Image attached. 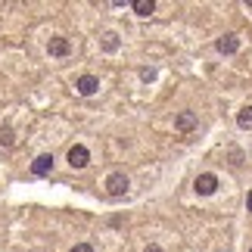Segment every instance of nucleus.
Instances as JSON below:
<instances>
[{"label":"nucleus","instance_id":"11","mask_svg":"<svg viewBox=\"0 0 252 252\" xmlns=\"http://www.w3.org/2000/svg\"><path fill=\"white\" fill-rule=\"evenodd\" d=\"M13 143H16L13 128H0V147H13Z\"/></svg>","mask_w":252,"mask_h":252},{"label":"nucleus","instance_id":"16","mask_svg":"<svg viewBox=\"0 0 252 252\" xmlns=\"http://www.w3.org/2000/svg\"><path fill=\"white\" fill-rule=\"evenodd\" d=\"M249 252H252V249H249Z\"/></svg>","mask_w":252,"mask_h":252},{"label":"nucleus","instance_id":"9","mask_svg":"<svg viewBox=\"0 0 252 252\" xmlns=\"http://www.w3.org/2000/svg\"><path fill=\"white\" fill-rule=\"evenodd\" d=\"M131 9L137 16H153V13H156V3H153V0H134Z\"/></svg>","mask_w":252,"mask_h":252},{"label":"nucleus","instance_id":"3","mask_svg":"<svg viewBox=\"0 0 252 252\" xmlns=\"http://www.w3.org/2000/svg\"><path fill=\"white\" fill-rule=\"evenodd\" d=\"M193 190H196L199 196H212V193L218 190V178L215 174H199L196 184H193Z\"/></svg>","mask_w":252,"mask_h":252},{"label":"nucleus","instance_id":"14","mask_svg":"<svg viewBox=\"0 0 252 252\" xmlns=\"http://www.w3.org/2000/svg\"><path fill=\"white\" fill-rule=\"evenodd\" d=\"M143 252H162L159 246H147V249H143Z\"/></svg>","mask_w":252,"mask_h":252},{"label":"nucleus","instance_id":"7","mask_svg":"<svg viewBox=\"0 0 252 252\" xmlns=\"http://www.w3.org/2000/svg\"><path fill=\"white\" fill-rule=\"evenodd\" d=\"M196 128V112H181L178 119H174V131H181V134H187V131H193Z\"/></svg>","mask_w":252,"mask_h":252},{"label":"nucleus","instance_id":"1","mask_svg":"<svg viewBox=\"0 0 252 252\" xmlns=\"http://www.w3.org/2000/svg\"><path fill=\"white\" fill-rule=\"evenodd\" d=\"M106 190H109V196H125V193H128V178H125L122 171H112L109 178H106Z\"/></svg>","mask_w":252,"mask_h":252},{"label":"nucleus","instance_id":"12","mask_svg":"<svg viewBox=\"0 0 252 252\" xmlns=\"http://www.w3.org/2000/svg\"><path fill=\"white\" fill-rule=\"evenodd\" d=\"M103 44H106V50H115V47H119V41H115V34H106V37H103Z\"/></svg>","mask_w":252,"mask_h":252},{"label":"nucleus","instance_id":"5","mask_svg":"<svg viewBox=\"0 0 252 252\" xmlns=\"http://www.w3.org/2000/svg\"><path fill=\"white\" fill-rule=\"evenodd\" d=\"M50 171H53V156H50V153H41V156L32 162V174H37V178H47Z\"/></svg>","mask_w":252,"mask_h":252},{"label":"nucleus","instance_id":"15","mask_svg":"<svg viewBox=\"0 0 252 252\" xmlns=\"http://www.w3.org/2000/svg\"><path fill=\"white\" fill-rule=\"evenodd\" d=\"M246 209L252 212V193H249V196H246Z\"/></svg>","mask_w":252,"mask_h":252},{"label":"nucleus","instance_id":"8","mask_svg":"<svg viewBox=\"0 0 252 252\" xmlns=\"http://www.w3.org/2000/svg\"><path fill=\"white\" fill-rule=\"evenodd\" d=\"M47 50H50V56H69L72 44H69V37H50V44H47Z\"/></svg>","mask_w":252,"mask_h":252},{"label":"nucleus","instance_id":"13","mask_svg":"<svg viewBox=\"0 0 252 252\" xmlns=\"http://www.w3.org/2000/svg\"><path fill=\"white\" fill-rule=\"evenodd\" d=\"M69 252H94V246H91V243H75Z\"/></svg>","mask_w":252,"mask_h":252},{"label":"nucleus","instance_id":"2","mask_svg":"<svg viewBox=\"0 0 252 252\" xmlns=\"http://www.w3.org/2000/svg\"><path fill=\"white\" fill-rule=\"evenodd\" d=\"M69 165L72 168H87V165H91V153H87V147H81V143H75V147L69 150Z\"/></svg>","mask_w":252,"mask_h":252},{"label":"nucleus","instance_id":"4","mask_svg":"<svg viewBox=\"0 0 252 252\" xmlns=\"http://www.w3.org/2000/svg\"><path fill=\"white\" fill-rule=\"evenodd\" d=\"M75 91H78L81 96H94L96 91H100V78H94V75H81V78L75 81Z\"/></svg>","mask_w":252,"mask_h":252},{"label":"nucleus","instance_id":"10","mask_svg":"<svg viewBox=\"0 0 252 252\" xmlns=\"http://www.w3.org/2000/svg\"><path fill=\"white\" fill-rule=\"evenodd\" d=\"M237 125H240L243 131H249V128H252V106H243V109L237 112Z\"/></svg>","mask_w":252,"mask_h":252},{"label":"nucleus","instance_id":"6","mask_svg":"<svg viewBox=\"0 0 252 252\" xmlns=\"http://www.w3.org/2000/svg\"><path fill=\"white\" fill-rule=\"evenodd\" d=\"M215 50H218V53H224V56L237 53V50H240V37H237V34H224V37H218Z\"/></svg>","mask_w":252,"mask_h":252}]
</instances>
